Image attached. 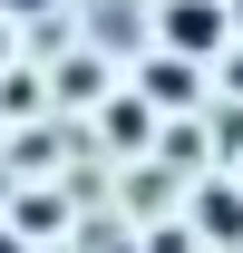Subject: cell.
<instances>
[{
	"mask_svg": "<svg viewBox=\"0 0 243 253\" xmlns=\"http://www.w3.org/2000/svg\"><path fill=\"white\" fill-rule=\"evenodd\" d=\"M156 39H165L175 59H224L234 20H224V0H165V10H156Z\"/></svg>",
	"mask_w": 243,
	"mask_h": 253,
	"instance_id": "6da1fadb",
	"label": "cell"
},
{
	"mask_svg": "<svg viewBox=\"0 0 243 253\" xmlns=\"http://www.w3.org/2000/svg\"><path fill=\"white\" fill-rule=\"evenodd\" d=\"M195 224H204L214 244H243V185H204L195 195Z\"/></svg>",
	"mask_w": 243,
	"mask_h": 253,
	"instance_id": "7a4b0ae2",
	"label": "cell"
},
{
	"mask_svg": "<svg viewBox=\"0 0 243 253\" xmlns=\"http://www.w3.org/2000/svg\"><path fill=\"white\" fill-rule=\"evenodd\" d=\"M107 136H117V146H146V97H117V107H107Z\"/></svg>",
	"mask_w": 243,
	"mask_h": 253,
	"instance_id": "3957f363",
	"label": "cell"
},
{
	"mask_svg": "<svg viewBox=\"0 0 243 253\" xmlns=\"http://www.w3.org/2000/svg\"><path fill=\"white\" fill-rule=\"evenodd\" d=\"M146 88H156V97H195V68H185V59H156Z\"/></svg>",
	"mask_w": 243,
	"mask_h": 253,
	"instance_id": "277c9868",
	"label": "cell"
},
{
	"mask_svg": "<svg viewBox=\"0 0 243 253\" xmlns=\"http://www.w3.org/2000/svg\"><path fill=\"white\" fill-rule=\"evenodd\" d=\"M39 10H59V0H0V20H39Z\"/></svg>",
	"mask_w": 243,
	"mask_h": 253,
	"instance_id": "5b68a950",
	"label": "cell"
},
{
	"mask_svg": "<svg viewBox=\"0 0 243 253\" xmlns=\"http://www.w3.org/2000/svg\"><path fill=\"white\" fill-rule=\"evenodd\" d=\"M0 253H20V234H0Z\"/></svg>",
	"mask_w": 243,
	"mask_h": 253,
	"instance_id": "8992f818",
	"label": "cell"
},
{
	"mask_svg": "<svg viewBox=\"0 0 243 253\" xmlns=\"http://www.w3.org/2000/svg\"><path fill=\"white\" fill-rule=\"evenodd\" d=\"M0 59H10V30H0Z\"/></svg>",
	"mask_w": 243,
	"mask_h": 253,
	"instance_id": "52a82bcc",
	"label": "cell"
}]
</instances>
